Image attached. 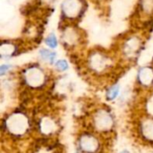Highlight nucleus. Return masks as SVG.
Returning <instances> with one entry per match:
<instances>
[{"mask_svg": "<svg viewBox=\"0 0 153 153\" xmlns=\"http://www.w3.org/2000/svg\"><path fill=\"white\" fill-rule=\"evenodd\" d=\"M9 130L15 134H21L27 128V120L22 115H15L9 118L7 125Z\"/></svg>", "mask_w": 153, "mask_h": 153, "instance_id": "f257e3e1", "label": "nucleus"}, {"mask_svg": "<svg viewBox=\"0 0 153 153\" xmlns=\"http://www.w3.org/2000/svg\"><path fill=\"white\" fill-rule=\"evenodd\" d=\"M95 123H96V126L100 129L107 130L112 126L113 120H112L111 117L107 112L100 111L95 117Z\"/></svg>", "mask_w": 153, "mask_h": 153, "instance_id": "f03ea898", "label": "nucleus"}, {"mask_svg": "<svg viewBox=\"0 0 153 153\" xmlns=\"http://www.w3.org/2000/svg\"><path fill=\"white\" fill-rule=\"evenodd\" d=\"M80 145L84 152H94L98 149V141L91 135H84L80 140Z\"/></svg>", "mask_w": 153, "mask_h": 153, "instance_id": "7ed1b4c3", "label": "nucleus"}, {"mask_svg": "<svg viewBox=\"0 0 153 153\" xmlns=\"http://www.w3.org/2000/svg\"><path fill=\"white\" fill-rule=\"evenodd\" d=\"M27 82L31 86H39L43 82V74L38 69H30L26 74Z\"/></svg>", "mask_w": 153, "mask_h": 153, "instance_id": "20e7f679", "label": "nucleus"}, {"mask_svg": "<svg viewBox=\"0 0 153 153\" xmlns=\"http://www.w3.org/2000/svg\"><path fill=\"white\" fill-rule=\"evenodd\" d=\"M139 79L142 83L145 85H149L153 80V72L150 68H143L141 70L139 74Z\"/></svg>", "mask_w": 153, "mask_h": 153, "instance_id": "39448f33", "label": "nucleus"}, {"mask_svg": "<svg viewBox=\"0 0 153 153\" xmlns=\"http://www.w3.org/2000/svg\"><path fill=\"white\" fill-rule=\"evenodd\" d=\"M143 131L147 139L153 140V121H147L143 126Z\"/></svg>", "mask_w": 153, "mask_h": 153, "instance_id": "423d86ee", "label": "nucleus"}, {"mask_svg": "<svg viewBox=\"0 0 153 153\" xmlns=\"http://www.w3.org/2000/svg\"><path fill=\"white\" fill-rule=\"evenodd\" d=\"M39 54H40V56L44 60H48L50 63H53L54 59L56 57V54L54 52L50 51V50H48V49H42Z\"/></svg>", "mask_w": 153, "mask_h": 153, "instance_id": "0eeeda50", "label": "nucleus"}, {"mask_svg": "<svg viewBox=\"0 0 153 153\" xmlns=\"http://www.w3.org/2000/svg\"><path fill=\"white\" fill-rule=\"evenodd\" d=\"M118 93H119V87L117 85H115L109 89V91L108 92V100H114L115 98H117Z\"/></svg>", "mask_w": 153, "mask_h": 153, "instance_id": "6e6552de", "label": "nucleus"}, {"mask_svg": "<svg viewBox=\"0 0 153 153\" xmlns=\"http://www.w3.org/2000/svg\"><path fill=\"white\" fill-rule=\"evenodd\" d=\"M46 44H47L49 48H55L57 46V41H56V37H55L53 34H51L50 36H48V39H46Z\"/></svg>", "mask_w": 153, "mask_h": 153, "instance_id": "1a4fd4ad", "label": "nucleus"}, {"mask_svg": "<svg viewBox=\"0 0 153 153\" xmlns=\"http://www.w3.org/2000/svg\"><path fill=\"white\" fill-rule=\"evenodd\" d=\"M56 66L57 69H59L61 71H65V70H66L68 68V65H67L66 61H65V60L57 61L56 64Z\"/></svg>", "mask_w": 153, "mask_h": 153, "instance_id": "9d476101", "label": "nucleus"}, {"mask_svg": "<svg viewBox=\"0 0 153 153\" xmlns=\"http://www.w3.org/2000/svg\"><path fill=\"white\" fill-rule=\"evenodd\" d=\"M10 68V65H2L0 67V73H1V75H3L8 69Z\"/></svg>", "mask_w": 153, "mask_h": 153, "instance_id": "9b49d317", "label": "nucleus"}]
</instances>
